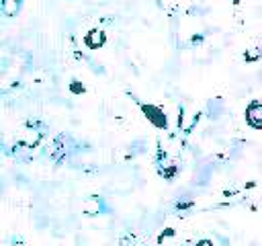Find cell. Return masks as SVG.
<instances>
[{
    "label": "cell",
    "instance_id": "1",
    "mask_svg": "<svg viewBox=\"0 0 262 246\" xmlns=\"http://www.w3.org/2000/svg\"><path fill=\"white\" fill-rule=\"evenodd\" d=\"M139 107H141V113L145 115V119H147L154 127H158V129H166V127H168V119H166V113H164L162 107L151 105V102H141Z\"/></svg>",
    "mask_w": 262,
    "mask_h": 246
},
{
    "label": "cell",
    "instance_id": "2",
    "mask_svg": "<svg viewBox=\"0 0 262 246\" xmlns=\"http://www.w3.org/2000/svg\"><path fill=\"white\" fill-rule=\"evenodd\" d=\"M246 123L252 129H260L262 127V102L258 98L250 100V105L246 107Z\"/></svg>",
    "mask_w": 262,
    "mask_h": 246
},
{
    "label": "cell",
    "instance_id": "3",
    "mask_svg": "<svg viewBox=\"0 0 262 246\" xmlns=\"http://www.w3.org/2000/svg\"><path fill=\"white\" fill-rule=\"evenodd\" d=\"M84 43L86 47L90 49H100L104 43H106V33L102 29H90L86 35H84Z\"/></svg>",
    "mask_w": 262,
    "mask_h": 246
},
{
    "label": "cell",
    "instance_id": "4",
    "mask_svg": "<svg viewBox=\"0 0 262 246\" xmlns=\"http://www.w3.org/2000/svg\"><path fill=\"white\" fill-rule=\"evenodd\" d=\"M18 2L20 0H2V12L6 16H14L18 10Z\"/></svg>",
    "mask_w": 262,
    "mask_h": 246
},
{
    "label": "cell",
    "instance_id": "5",
    "mask_svg": "<svg viewBox=\"0 0 262 246\" xmlns=\"http://www.w3.org/2000/svg\"><path fill=\"white\" fill-rule=\"evenodd\" d=\"M70 88H72L74 94H82V92H84V84H78V80H74V82L70 84Z\"/></svg>",
    "mask_w": 262,
    "mask_h": 246
},
{
    "label": "cell",
    "instance_id": "6",
    "mask_svg": "<svg viewBox=\"0 0 262 246\" xmlns=\"http://www.w3.org/2000/svg\"><path fill=\"white\" fill-rule=\"evenodd\" d=\"M196 246H213V242L211 240H201V242H196Z\"/></svg>",
    "mask_w": 262,
    "mask_h": 246
}]
</instances>
